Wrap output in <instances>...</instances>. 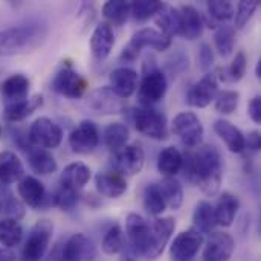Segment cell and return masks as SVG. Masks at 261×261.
I'll use <instances>...</instances> for the list:
<instances>
[{
    "label": "cell",
    "instance_id": "6da1fadb",
    "mask_svg": "<svg viewBox=\"0 0 261 261\" xmlns=\"http://www.w3.org/2000/svg\"><path fill=\"white\" fill-rule=\"evenodd\" d=\"M184 177L196 185L203 194L216 196L223 180V159L216 145L202 144L182 154Z\"/></svg>",
    "mask_w": 261,
    "mask_h": 261
},
{
    "label": "cell",
    "instance_id": "7a4b0ae2",
    "mask_svg": "<svg viewBox=\"0 0 261 261\" xmlns=\"http://www.w3.org/2000/svg\"><path fill=\"white\" fill-rule=\"evenodd\" d=\"M47 35V28L41 23H26L9 26L0 31V57L21 55L37 49Z\"/></svg>",
    "mask_w": 261,
    "mask_h": 261
},
{
    "label": "cell",
    "instance_id": "3957f363",
    "mask_svg": "<svg viewBox=\"0 0 261 261\" xmlns=\"http://www.w3.org/2000/svg\"><path fill=\"white\" fill-rule=\"evenodd\" d=\"M168 90L167 75L151 63L150 67L144 66V76L138 84V99L142 107H154L161 102Z\"/></svg>",
    "mask_w": 261,
    "mask_h": 261
},
{
    "label": "cell",
    "instance_id": "277c9868",
    "mask_svg": "<svg viewBox=\"0 0 261 261\" xmlns=\"http://www.w3.org/2000/svg\"><path fill=\"white\" fill-rule=\"evenodd\" d=\"M135 128L154 141H165L168 139V121L165 113L158 110L156 107H136L132 115Z\"/></svg>",
    "mask_w": 261,
    "mask_h": 261
},
{
    "label": "cell",
    "instance_id": "5b68a950",
    "mask_svg": "<svg viewBox=\"0 0 261 261\" xmlns=\"http://www.w3.org/2000/svg\"><path fill=\"white\" fill-rule=\"evenodd\" d=\"M54 234V225L47 219L38 220L29 231L21 248V261H41L44 258Z\"/></svg>",
    "mask_w": 261,
    "mask_h": 261
},
{
    "label": "cell",
    "instance_id": "8992f818",
    "mask_svg": "<svg viewBox=\"0 0 261 261\" xmlns=\"http://www.w3.org/2000/svg\"><path fill=\"white\" fill-rule=\"evenodd\" d=\"M171 46V40L167 38L154 28H142L133 34L128 44L121 52L122 61H135L141 50L145 47H151L156 50H167Z\"/></svg>",
    "mask_w": 261,
    "mask_h": 261
},
{
    "label": "cell",
    "instance_id": "52a82bcc",
    "mask_svg": "<svg viewBox=\"0 0 261 261\" xmlns=\"http://www.w3.org/2000/svg\"><path fill=\"white\" fill-rule=\"evenodd\" d=\"M173 133L180 139L187 150L197 148L203 142V125L194 112H180L171 124Z\"/></svg>",
    "mask_w": 261,
    "mask_h": 261
},
{
    "label": "cell",
    "instance_id": "ba28073f",
    "mask_svg": "<svg viewBox=\"0 0 261 261\" xmlns=\"http://www.w3.org/2000/svg\"><path fill=\"white\" fill-rule=\"evenodd\" d=\"M52 90L57 92L61 96L70 98V99H80L86 95L89 89L87 80L80 75L70 63H66L61 66V69L55 73L52 80Z\"/></svg>",
    "mask_w": 261,
    "mask_h": 261
},
{
    "label": "cell",
    "instance_id": "9c48e42d",
    "mask_svg": "<svg viewBox=\"0 0 261 261\" xmlns=\"http://www.w3.org/2000/svg\"><path fill=\"white\" fill-rule=\"evenodd\" d=\"M28 141L34 147H40L44 150H55L60 147L63 141V130L50 118L40 116L29 125Z\"/></svg>",
    "mask_w": 261,
    "mask_h": 261
},
{
    "label": "cell",
    "instance_id": "30bf717a",
    "mask_svg": "<svg viewBox=\"0 0 261 261\" xmlns=\"http://www.w3.org/2000/svg\"><path fill=\"white\" fill-rule=\"evenodd\" d=\"M145 164V153L141 145L132 144L125 145L119 151L113 153L112 165L116 173L121 176H135L139 174Z\"/></svg>",
    "mask_w": 261,
    "mask_h": 261
},
{
    "label": "cell",
    "instance_id": "8fae6325",
    "mask_svg": "<svg viewBox=\"0 0 261 261\" xmlns=\"http://www.w3.org/2000/svg\"><path fill=\"white\" fill-rule=\"evenodd\" d=\"M125 234L128 239V248L133 251V254L136 257H145L150 246V225L147 220L136 213L128 214L125 220Z\"/></svg>",
    "mask_w": 261,
    "mask_h": 261
},
{
    "label": "cell",
    "instance_id": "7c38bea8",
    "mask_svg": "<svg viewBox=\"0 0 261 261\" xmlns=\"http://www.w3.org/2000/svg\"><path fill=\"white\" fill-rule=\"evenodd\" d=\"M99 128L93 121L84 119L81 121L69 135V147L73 153L78 154H89L92 153L99 144Z\"/></svg>",
    "mask_w": 261,
    "mask_h": 261
},
{
    "label": "cell",
    "instance_id": "4fadbf2b",
    "mask_svg": "<svg viewBox=\"0 0 261 261\" xmlns=\"http://www.w3.org/2000/svg\"><path fill=\"white\" fill-rule=\"evenodd\" d=\"M203 245V236L193 229L182 231L170 246V257L173 261H191Z\"/></svg>",
    "mask_w": 261,
    "mask_h": 261
},
{
    "label": "cell",
    "instance_id": "5bb4252c",
    "mask_svg": "<svg viewBox=\"0 0 261 261\" xmlns=\"http://www.w3.org/2000/svg\"><path fill=\"white\" fill-rule=\"evenodd\" d=\"M219 92V81L213 72H206L196 84H193L187 93V102L196 109H205L211 102Z\"/></svg>",
    "mask_w": 261,
    "mask_h": 261
},
{
    "label": "cell",
    "instance_id": "9a60e30c",
    "mask_svg": "<svg viewBox=\"0 0 261 261\" xmlns=\"http://www.w3.org/2000/svg\"><path fill=\"white\" fill-rule=\"evenodd\" d=\"M87 106L99 115H119L125 110V99L113 93L109 86H104L89 93Z\"/></svg>",
    "mask_w": 261,
    "mask_h": 261
},
{
    "label": "cell",
    "instance_id": "2e32d148",
    "mask_svg": "<svg viewBox=\"0 0 261 261\" xmlns=\"http://www.w3.org/2000/svg\"><path fill=\"white\" fill-rule=\"evenodd\" d=\"M176 229V220L173 217H159L150 225V246L145 254L147 258L154 260L158 258L165 246L168 245L173 232Z\"/></svg>",
    "mask_w": 261,
    "mask_h": 261
},
{
    "label": "cell",
    "instance_id": "e0dca14e",
    "mask_svg": "<svg viewBox=\"0 0 261 261\" xmlns=\"http://www.w3.org/2000/svg\"><path fill=\"white\" fill-rule=\"evenodd\" d=\"M236 251V240L228 232H213L203 249V261H229Z\"/></svg>",
    "mask_w": 261,
    "mask_h": 261
},
{
    "label": "cell",
    "instance_id": "ac0fdd59",
    "mask_svg": "<svg viewBox=\"0 0 261 261\" xmlns=\"http://www.w3.org/2000/svg\"><path fill=\"white\" fill-rule=\"evenodd\" d=\"M98 255L95 243L84 234H73L63 248V261H95Z\"/></svg>",
    "mask_w": 261,
    "mask_h": 261
},
{
    "label": "cell",
    "instance_id": "d6986e66",
    "mask_svg": "<svg viewBox=\"0 0 261 261\" xmlns=\"http://www.w3.org/2000/svg\"><path fill=\"white\" fill-rule=\"evenodd\" d=\"M109 87L113 93H116L119 98L127 99L130 98L136 90L139 84V73L132 67H116L109 75Z\"/></svg>",
    "mask_w": 261,
    "mask_h": 261
},
{
    "label": "cell",
    "instance_id": "ffe728a7",
    "mask_svg": "<svg viewBox=\"0 0 261 261\" xmlns=\"http://www.w3.org/2000/svg\"><path fill=\"white\" fill-rule=\"evenodd\" d=\"M179 35L194 41L203 35L205 21L202 14L191 5H184L179 9Z\"/></svg>",
    "mask_w": 261,
    "mask_h": 261
},
{
    "label": "cell",
    "instance_id": "44dd1931",
    "mask_svg": "<svg viewBox=\"0 0 261 261\" xmlns=\"http://www.w3.org/2000/svg\"><path fill=\"white\" fill-rule=\"evenodd\" d=\"M115 46V34L109 23H99L90 37V50L96 61H104L109 58Z\"/></svg>",
    "mask_w": 261,
    "mask_h": 261
},
{
    "label": "cell",
    "instance_id": "7402d4cb",
    "mask_svg": "<svg viewBox=\"0 0 261 261\" xmlns=\"http://www.w3.org/2000/svg\"><path fill=\"white\" fill-rule=\"evenodd\" d=\"M17 193L21 202L32 210H38L44 205L46 188L34 176H23L17 184Z\"/></svg>",
    "mask_w": 261,
    "mask_h": 261
},
{
    "label": "cell",
    "instance_id": "603a6c76",
    "mask_svg": "<svg viewBox=\"0 0 261 261\" xmlns=\"http://www.w3.org/2000/svg\"><path fill=\"white\" fill-rule=\"evenodd\" d=\"M95 188L96 191L107 199H119L127 193V180L116 171L98 173L95 176Z\"/></svg>",
    "mask_w": 261,
    "mask_h": 261
},
{
    "label": "cell",
    "instance_id": "cb8c5ba5",
    "mask_svg": "<svg viewBox=\"0 0 261 261\" xmlns=\"http://www.w3.org/2000/svg\"><path fill=\"white\" fill-rule=\"evenodd\" d=\"M24 176V167L20 158L11 151L5 150L0 153V185H12L18 184L20 179Z\"/></svg>",
    "mask_w": 261,
    "mask_h": 261
},
{
    "label": "cell",
    "instance_id": "d4e9b609",
    "mask_svg": "<svg viewBox=\"0 0 261 261\" xmlns=\"http://www.w3.org/2000/svg\"><path fill=\"white\" fill-rule=\"evenodd\" d=\"M43 106V96L41 95H34L31 98H26L23 101L18 102H11V104H5L3 109V119L6 122H20L23 119H26L28 116H31L35 110H38Z\"/></svg>",
    "mask_w": 261,
    "mask_h": 261
},
{
    "label": "cell",
    "instance_id": "484cf974",
    "mask_svg": "<svg viewBox=\"0 0 261 261\" xmlns=\"http://www.w3.org/2000/svg\"><path fill=\"white\" fill-rule=\"evenodd\" d=\"M214 132L225 142L226 148L231 153L236 154L245 153V135L232 122L226 119H217L214 122Z\"/></svg>",
    "mask_w": 261,
    "mask_h": 261
},
{
    "label": "cell",
    "instance_id": "4316f807",
    "mask_svg": "<svg viewBox=\"0 0 261 261\" xmlns=\"http://www.w3.org/2000/svg\"><path fill=\"white\" fill-rule=\"evenodd\" d=\"M29 78L23 73H14L9 75L0 86L2 95L6 101V104L18 102L28 98L29 93Z\"/></svg>",
    "mask_w": 261,
    "mask_h": 261
},
{
    "label": "cell",
    "instance_id": "83f0119b",
    "mask_svg": "<svg viewBox=\"0 0 261 261\" xmlns=\"http://www.w3.org/2000/svg\"><path fill=\"white\" fill-rule=\"evenodd\" d=\"M239 210H240V200H239V197L236 194L229 193V191H225L219 197L217 205L214 206L217 225L219 226H223V228H229L234 223Z\"/></svg>",
    "mask_w": 261,
    "mask_h": 261
},
{
    "label": "cell",
    "instance_id": "f1b7e54d",
    "mask_svg": "<svg viewBox=\"0 0 261 261\" xmlns=\"http://www.w3.org/2000/svg\"><path fill=\"white\" fill-rule=\"evenodd\" d=\"M26 156H28V162H29L32 171L37 174H41V176L54 174L58 168L57 161L49 150L29 145L26 150Z\"/></svg>",
    "mask_w": 261,
    "mask_h": 261
},
{
    "label": "cell",
    "instance_id": "f546056e",
    "mask_svg": "<svg viewBox=\"0 0 261 261\" xmlns=\"http://www.w3.org/2000/svg\"><path fill=\"white\" fill-rule=\"evenodd\" d=\"M90 176H92V171L86 164L72 162L67 167H64V170L60 176V185L81 191L89 184Z\"/></svg>",
    "mask_w": 261,
    "mask_h": 261
},
{
    "label": "cell",
    "instance_id": "4dcf8cb0",
    "mask_svg": "<svg viewBox=\"0 0 261 261\" xmlns=\"http://www.w3.org/2000/svg\"><path fill=\"white\" fill-rule=\"evenodd\" d=\"M206 14L211 28L217 29L219 26L225 24L234 17L236 6L232 5V2L228 0H211L206 2Z\"/></svg>",
    "mask_w": 261,
    "mask_h": 261
},
{
    "label": "cell",
    "instance_id": "1f68e13d",
    "mask_svg": "<svg viewBox=\"0 0 261 261\" xmlns=\"http://www.w3.org/2000/svg\"><path fill=\"white\" fill-rule=\"evenodd\" d=\"M158 31L164 34L167 38L173 40L174 35H179V11L167 3H164L162 9L154 15Z\"/></svg>",
    "mask_w": 261,
    "mask_h": 261
},
{
    "label": "cell",
    "instance_id": "d6a6232c",
    "mask_svg": "<svg viewBox=\"0 0 261 261\" xmlns=\"http://www.w3.org/2000/svg\"><path fill=\"white\" fill-rule=\"evenodd\" d=\"M184 164L182 153L176 147L164 148L158 156V170L164 177H174L180 173Z\"/></svg>",
    "mask_w": 261,
    "mask_h": 261
},
{
    "label": "cell",
    "instance_id": "836d02e7",
    "mask_svg": "<svg viewBox=\"0 0 261 261\" xmlns=\"http://www.w3.org/2000/svg\"><path fill=\"white\" fill-rule=\"evenodd\" d=\"M193 223H194V229L199 231L200 234H210L214 231V228L217 226L216 222V213H214V206L206 202V200H200L193 213Z\"/></svg>",
    "mask_w": 261,
    "mask_h": 261
},
{
    "label": "cell",
    "instance_id": "e575fe53",
    "mask_svg": "<svg viewBox=\"0 0 261 261\" xmlns=\"http://www.w3.org/2000/svg\"><path fill=\"white\" fill-rule=\"evenodd\" d=\"M246 69H248V57L243 50H239L229 67H219L214 75L217 81L220 80L225 83H237L245 76Z\"/></svg>",
    "mask_w": 261,
    "mask_h": 261
},
{
    "label": "cell",
    "instance_id": "d590c367",
    "mask_svg": "<svg viewBox=\"0 0 261 261\" xmlns=\"http://www.w3.org/2000/svg\"><path fill=\"white\" fill-rule=\"evenodd\" d=\"M159 191L164 197V202L171 210H179L184 203V190L180 182L176 177H164L159 184Z\"/></svg>",
    "mask_w": 261,
    "mask_h": 261
},
{
    "label": "cell",
    "instance_id": "8d00e7d4",
    "mask_svg": "<svg viewBox=\"0 0 261 261\" xmlns=\"http://www.w3.org/2000/svg\"><path fill=\"white\" fill-rule=\"evenodd\" d=\"M128 138H130L128 127L125 124H122V122H112L104 128L106 147L113 153L124 148L127 145V142H128Z\"/></svg>",
    "mask_w": 261,
    "mask_h": 261
},
{
    "label": "cell",
    "instance_id": "74e56055",
    "mask_svg": "<svg viewBox=\"0 0 261 261\" xmlns=\"http://www.w3.org/2000/svg\"><path fill=\"white\" fill-rule=\"evenodd\" d=\"M102 15L109 24L122 26L130 18V2L109 0L102 5Z\"/></svg>",
    "mask_w": 261,
    "mask_h": 261
},
{
    "label": "cell",
    "instance_id": "f35d334b",
    "mask_svg": "<svg viewBox=\"0 0 261 261\" xmlns=\"http://www.w3.org/2000/svg\"><path fill=\"white\" fill-rule=\"evenodd\" d=\"M23 240V228L17 220L2 219L0 220V246L12 249Z\"/></svg>",
    "mask_w": 261,
    "mask_h": 261
},
{
    "label": "cell",
    "instance_id": "ab89813d",
    "mask_svg": "<svg viewBox=\"0 0 261 261\" xmlns=\"http://www.w3.org/2000/svg\"><path fill=\"white\" fill-rule=\"evenodd\" d=\"M214 46L217 52L223 57L228 58L234 52L236 46V29L229 24H222L216 29L214 32Z\"/></svg>",
    "mask_w": 261,
    "mask_h": 261
},
{
    "label": "cell",
    "instance_id": "60d3db41",
    "mask_svg": "<svg viewBox=\"0 0 261 261\" xmlns=\"http://www.w3.org/2000/svg\"><path fill=\"white\" fill-rule=\"evenodd\" d=\"M164 2L158 0H138L130 2V17L136 21H145L154 18V15L162 9Z\"/></svg>",
    "mask_w": 261,
    "mask_h": 261
},
{
    "label": "cell",
    "instance_id": "b9f144b4",
    "mask_svg": "<svg viewBox=\"0 0 261 261\" xmlns=\"http://www.w3.org/2000/svg\"><path fill=\"white\" fill-rule=\"evenodd\" d=\"M142 197H144V208L148 214L158 217L165 211L167 205L164 202V197L159 191L158 184H148L144 190Z\"/></svg>",
    "mask_w": 261,
    "mask_h": 261
},
{
    "label": "cell",
    "instance_id": "7bdbcfd3",
    "mask_svg": "<svg viewBox=\"0 0 261 261\" xmlns=\"http://www.w3.org/2000/svg\"><path fill=\"white\" fill-rule=\"evenodd\" d=\"M240 102V93L237 90H219L214 98V109L217 113L231 115L237 110Z\"/></svg>",
    "mask_w": 261,
    "mask_h": 261
},
{
    "label": "cell",
    "instance_id": "ee69618b",
    "mask_svg": "<svg viewBox=\"0 0 261 261\" xmlns=\"http://www.w3.org/2000/svg\"><path fill=\"white\" fill-rule=\"evenodd\" d=\"M78 202H80V191L64 185H60L52 197V205H55L61 211H72Z\"/></svg>",
    "mask_w": 261,
    "mask_h": 261
},
{
    "label": "cell",
    "instance_id": "f6af8a7d",
    "mask_svg": "<svg viewBox=\"0 0 261 261\" xmlns=\"http://www.w3.org/2000/svg\"><path fill=\"white\" fill-rule=\"evenodd\" d=\"M101 248L107 255H116L124 249V232L119 225H113L106 232Z\"/></svg>",
    "mask_w": 261,
    "mask_h": 261
},
{
    "label": "cell",
    "instance_id": "bcb514c9",
    "mask_svg": "<svg viewBox=\"0 0 261 261\" xmlns=\"http://www.w3.org/2000/svg\"><path fill=\"white\" fill-rule=\"evenodd\" d=\"M258 6H260V3L257 2V0H243V2H240L239 3V6H237V11H236V14H234V18H236V28L237 29H243L246 24H248V21L252 18V15H254V12L258 9ZM234 28V29H236Z\"/></svg>",
    "mask_w": 261,
    "mask_h": 261
},
{
    "label": "cell",
    "instance_id": "7dc6e473",
    "mask_svg": "<svg viewBox=\"0 0 261 261\" xmlns=\"http://www.w3.org/2000/svg\"><path fill=\"white\" fill-rule=\"evenodd\" d=\"M165 66H167V69H168V72L171 75H180L185 70H188V67H190L188 55L182 49H179V50H176L174 54H171L168 57V60L165 61Z\"/></svg>",
    "mask_w": 261,
    "mask_h": 261
},
{
    "label": "cell",
    "instance_id": "c3c4849f",
    "mask_svg": "<svg viewBox=\"0 0 261 261\" xmlns=\"http://www.w3.org/2000/svg\"><path fill=\"white\" fill-rule=\"evenodd\" d=\"M2 213L6 214V219H12L18 222L24 216V208L18 199L8 194L6 197L2 199Z\"/></svg>",
    "mask_w": 261,
    "mask_h": 261
},
{
    "label": "cell",
    "instance_id": "681fc988",
    "mask_svg": "<svg viewBox=\"0 0 261 261\" xmlns=\"http://www.w3.org/2000/svg\"><path fill=\"white\" fill-rule=\"evenodd\" d=\"M214 64V52L208 43H202L199 47V66L202 70H210Z\"/></svg>",
    "mask_w": 261,
    "mask_h": 261
},
{
    "label": "cell",
    "instance_id": "f907efd6",
    "mask_svg": "<svg viewBox=\"0 0 261 261\" xmlns=\"http://www.w3.org/2000/svg\"><path fill=\"white\" fill-rule=\"evenodd\" d=\"M248 115L249 118L252 119L254 124H261V96L260 95H255L251 101H249V106H248Z\"/></svg>",
    "mask_w": 261,
    "mask_h": 261
},
{
    "label": "cell",
    "instance_id": "816d5d0a",
    "mask_svg": "<svg viewBox=\"0 0 261 261\" xmlns=\"http://www.w3.org/2000/svg\"><path fill=\"white\" fill-rule=\"evenodd\" d=\"M261 148V135L260 132L254 130L251 132L248 136H245V151L249 150L252 153H257L260 151Z\"/></svg>",
    "mask_w": 261,
    "mask_h": 261
},
{
    "label": "cell",
    "instance_id": "f5cc1de1",
    "mask_svg": "<svg viewBox=\"0 0 261 261\" xmlns=\"http://www.w3.org/2000/svg\"><path fill=\"white\" fill-rule=\"evenodd\" d=\"M0 261H17V257L11 249L0 246Z\"/></svg>",
    "mask_w": 261,
    "mask_h": 261
},
{
    "label": "cell",
    "instance_id": "db71d44e",
    "mask_svg": "<svg viewBox=\"0 0 261 261\" xmlns=\"http://www.w3.org/2000/svg\"><path fill=\"white\" fill-rule=\"evenodd\" d=\"M255 76L261 80V58L257 61V66H255Z\"/></svg>",
    "mask_w": 261,
    "mask_h": 261
},
{
    "label": "cell",
    "instance_id": "11a10c76",
    "mask_svg": "<svg viewBox=\"0 0 261 261\" xmlns=\"http://www.w3.org/2000/svg\"><path fill=\"white\" fill-rule=\"evenodd\" d=\"M3 70H5V66H3V64H2V61H0V73H2Z\"/></svg>",
    "mask_w": 261,
    "mask_h": 261
},
{
    "label": "cell",
    "instance_id": "9f6ffc18",
    "mask_svg": "<svg viewBox=\"0 0 261 261\" xmlns=\"http://www.w3.org/2000/svg\"><path fill=\"white\" fill-rule=\"evenodd\" d=\"M0 213H2V196H0Z\"/></svg>",
    "mask_w": 261,
    "mask_h": 261
}]
</instances>
